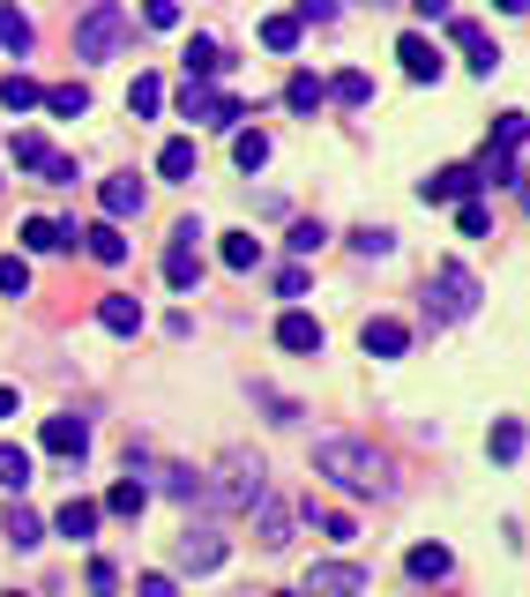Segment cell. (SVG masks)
<instances>
[{"mask_svg": "<svg viewBox=\"0 0 530 597\" xmlns=\"http://www.w3.org/2000/svg\"><path fill=\"white\" fill-rule=\"evenodd\" d=\"M314 471L328 478V486H344V493H381L389 486V456L381 448H366V441H322L314 448Z\"/></svg>", "mask_w": 530, "mask_h": 597, "instance_id": "obj_1", "label": "cell"}, {"mask_svg": "<svg viewBox=\"0 0 530 597\" xmlns=\"http://www.w3.org/2000/svg\"><path fill=\"white\" fill-rule=\"evenodd\" d=\"M135 38V23H127V8H112V0H90L76 23V60H112V52Z\"/></svg>", "mask_w": 530, "mask_h": 597, "instance_id": "obj_2", "label": "cell"}, {"mask_svg": "<svg viewBox=\"0 0 530 597\" xmlns=\"http://www.w3.org/2000/svg\"><path fill=\"white\" fill-rule=\"evenodd\" d=\"M479 276L463 270V262H433V276H426V306L441 314V322H471L479 314Z\"/></svg>", "mask_w": 530, "mask_h": 597, "instance_id": "obj_3", "label": "cell"}, {"mask_svg": "<svg viewBox=\"0 0 530 597\" xmlns=\"http://www.w3.org/2000/svg\"><path fill=\"white\" fill-rule=\"evenodd\" d=\"M262 493H269V471H262V456L232 448L225 463H217V500H225V508H262Z\"/></svg>", "mask_w": 530, "mask_h": 597, "instance_id": "obj_4", "label": "cell"}, {"mask_svg": "<svg viewBox=\"0 0 530 597\" xmlns=\"http://www.w3.org/2000/svg\"><path fill=\"white\" fill-rule=\"evenodd\" d=\"M179 112H187L195 127H239V120H247V98L209 90V82H195V75H187V82H179Z\"/></svg>", "mask_w": 530, "mask_h": 597, "instance_id": "obj_5", "label": "cell"}, {"mask_svg": "<svg viewBox=\"0 0 530 597\" xmlns=\"http://www.w3.org/2000/svg\"><path fill=\"white\" fill-rule=\"evenodd\" d=\"M203 239L209 232L195 217L173 232V247H165V284H173V292H195V284H203Z\"/></svg>", "mask_w": 530, "mask_h": 597, "instance_id": "obj_6", "label": "cell"}, {"mask_svg": "<svg viewBox=\"0 0 530 597\" xmlns=\"http://www.w3.org/2000/svg\"><path fill=\"white\" fill-rule=\"evenodd\" d=\"M173 560L187 575H209V568H225V538H217L209 522H187V530H179V546H173Z\"/></svg>", "mask_w": 530, "mask_h": 597, "instance_id": "obj_7", "label": "cell"}, {"mask_svg": "<svg viewBox=\"0 0 530 597\" xmlns=\"http://www.w3.org/2000/svg\"><path fill=\"white\" fill-rule=\"evenodd\" d=\"M366 590V568L359 560H322V568L306 575V597H359Z\"/></svg>", "mask_w": 530, "mask_h": 597, "instance_id": "obj_8", "label": "cell"}, {"mask_svg": "<svg viewBox=\"0 0 530 597\" xmlns=\"http://www.w3.org/2000/svg\"><path fill=\"white\" fill-rule=\"evenodd\" d=\"M449 38H455V52H463V60H471L479 75H493V68H501V46L485 38V23H471V16H455V23H449Z\"/></svg>", "mask_w": 530, "mask_h": 597, "instance_id": "obj_9", "label": "cell"}, {"mask_svg": "<svg viewBox=\"0 0 530 597\" xmlns=\"http://www.w3.org/2000/svg\"><path fill=\"white\" fill-rule=\"evenodd\" d=\"M46 456H68V463H82V448H90V419H76V411H60V419H46Z\"/></svg>", "mask_w": 530, "mask_h": 597, "instance_id": "obj_10", "label": "cell"}, {"mask_svg": "<svg viewBox=\"0 0 530 597\" xmlns=\"http://www.w3.org/2000/svg\"><path fill=\"white\" fill-rule=\"evenodd\" d=\"M396 60H404L411 82H433V75H441V46H433L426 30H404V38H396Z\"/></svg>", "mask_w": 530, "mask_h": 597, "instance_id": "obj_11", "label": "cell"}, {"mask_svg": "<svg viewBox=\"0 0 530 597\" xmlns=\"http://www.w3.org/2000/svg\"><path fill=\"white\" fill-rule=\"evenodd\" d=\"M471 187H479V173H471V165H441V173L419 179V202H426V209H433V202H463Z\"/></svg>", "mask_w": 530, "mask_h": 597, "instance_id": "obj_12", "label": "cell"}, {"mask_svg": "<svg viewBox=\"0 0 530 597\" xmlns=\"http://www.w3.org/2000/svg\"><path fill=\"white\" fill-rule=\"evenodd\" d=\"M76 239H82V247H90V262H105V270H120V262H127V239H120V224H112V217L82 224Z\"/></svg>", "mask_w": 530, "mask_h": 597, "instance_id": "obj_13", "label": "cell"}, {"mask_svg": "<svg viewBox=\"0 0 530 597\" xmlns=\"http://www.w3.org/2000/svg\"><path fill=\"white\" fill-rule=\"evenodd\" d=\"M98 209H105L112 224L143 217V179H135V173H127V179H105V187H98Z\"/></svg>", "mask_w": 530, "mask_h": 597, "instance_id": "obj_14", "label": "cell"}, {"mask_svg": "<svg viewBox=\"0 0 530 597\" xmlns=\"http://www.w3.org/2000/svg\"><path fill=\"white\" fill-rule=\"evenodd\" d=\"M359 344H366V359H404L411 329H404V322H389V314H374V322L359 329Z\"/></svg>", "mask_w": 530, "mask_h": 597, "instance_id": "obj_15", "label": "cell"}, {"mask_svg": "<svg viewBox=\"0 0 530 597\" xmlns=\"http://www.w3.org/2000/svg\"><path fill=\"white\" fill-rule=\"evenodd\" d=\"M277 344H284V351H300V359H322V322L292 306V314L277 322Z\"/></svg>", "mask_w": 530, "mask_h": 597, "instance_id": "obj_16", "label": "cell"}, {"mask_svg": "<svg viewBox=\"0 0 530 597\" xmlns=\"http://www.w3.org/2000/svg\"><path fill=\"white\" fill-rule=\"evenodd\" d=\"M179 60H187V75H195V82H217V75L232 68L217 38H187V52H179Z\"/></svg>", "mask_w": 530, "mask_h": 597, "instance_id": "obj_17", "label": "cell"}, {"mask_svg": "<svg viewBox=\"0 0 530 597\" xmlns=\"http://www.w3.org/2000/svg\"><path fill=\"white\" fill-rule=\"evenodd\" d=\"M411 583H449V568H455V552L449 546H411Z\"/></svg>", "mask_w": 530, "mask_h": 597, "instance_id": "obj_18", "label": "cell"}, {"mask_svg": "<svg viewBox=\"0 0 530 597\" xmlns=\"http://www.w3.org/2000/svg\"><path fill=\"white\" fill-rule=\"evenodd\" d=\"M157 173H165V179H195V173H203V157H195V143H187V135H173V143L157 149Z\"/></svg>", "mask_w": 530, "mask_h": 597, "instance_id": "obj_19", "label": "cell"}, {"mask_svg": "<svg viewBox=\"0 0 530 597\" xmlns=\"http://www.w3.org/2000/svg\"><path fill=\"white\" fill-rule=\"evenodd\" d=\"M23 247H30V254H52V247H76V224H52V217H30V224H23Z\"/></svg>", "mask_w": 530, "mask_h": 597, "instance_id": "obj_20", "label": "cell"}, {"mask_svg": "<svg viewBox=\"0 0 530 597\" xmlns=\"http://www.w3.org/2000/svg\"><path fill=\"white\" fill-rule=\"evenodd\" d=\"M98 322L112 329V336H135V329H143V298H127V292H112L98 306Z\"/></svg>", "mask_w": 530, "mask_h": 597, "instance_id": "obj_21", "label": "cell"}, {"mask_svg": "<svg viewBox=\"0 0 530 597\" xmlns=\"http://www.w3.org/2000/svg\"><path fill=\"white\" fill-rule=\"evenodd\" d=\"M284 105H292V112H322V105H328V82H322V75H292V82H284Z\"/></svg>", "mask_w": 530, "mask_h": 597, "instance_id": "obj_22", "label": "cell"}, {"mask_svg": "<svg viewBox=\"0 0 530 597\" xmlns=\"http://www.w3.org/2000/svg\"><path fill=\"white\" fill-rule=\"evenodd\" d=\"M232 157H239V173H262L269 165V135L262 127H232Z\"/></svg>", "mask_w": 530, "mask_h": 597, "instance_id": "obj_23", "label": "cell"}, {"mask_svg": "<svg viewBox=\"0 0 530 597\" xmlns=\"http://www.w3.org/2000/svg\"><path fill=\"white\" fill-rule=\"evenodd\" d=\"M98 500H68V508H60V516H52V530H60V538H90V530H98Z\"/></svg>", "mask_w": 530, "mask_h": 597, "instance_id": "obj_24", "label": "cell"}, {"mask_svg": "<svg viewBox=\"0 0 530 597\" xmlns=\"http://www.w3.org/2000/svg\"><path fill=\"white\" fill-rule=\"evenodd\" d=\"M30 38H38V30H30V16L0 0V52H16V60H23V52H30Z\"/></svg>", "mask_w": 530, "mask_h": 597, "instance_id": "obj_25", "label": "cell"}, {"mask_svg": "<svg viewBox=\"0 0 530 597\" xmlns=\"http://www.w3.org/2000/svg\"><path fill=\"white\" fill-rule=\"evenodd\" d=\"M46 112H52V120H82V112H90V90H82V82H52Z\"/></svg>", "mask_w": 530, "mask_h": 597, "instance_id": "obj_26", "label": "cell"}, {"mask_svg": "<svg viewBox=\"0 0 530 597\" xmlns=\"http://www.w3.org/2000/svg\"><path fill=\"white\" fill-rule=\"evenodd\" d=\"M485 456H493V463H516V456H523V419H493V433H485Z\"/></svg>", "mask_w": 530, "mask_h": 597, "instance_id": "obj_27", "label": "cell"}, {"mask_svg": "<svg viewBox=\"0 0 530 597\" xmlns=\"http://www.w3.org/2000/svg\"><path fill=\"white\" fill-rule=\"evenodd\" d=\"M16 165H23V173H46V179H52V165H60V149H52L46 135H16Z\"/></svg>", "mask_w": 530, "mask_h": 597, "instance_id": "obj_28", "label": "cell"}, {"mask_svg": "<svg viewBox=\"0 0 530 597\" xmlns=\"http://www.w3.org/2000/svg\"><path fill=\"white\" fill-rule=\"evenodd\" d=\"M217 254H225V270L247 276L254 262H262V239H254V232H225V239H217Z\"/></svg>", "mask_w": 530, "mask_h": 597, "instance_id": "obj_29", "label": "cell"}, {"mask_svg": "<svg viewBox=\"0 0 530 597\" xmlns=\"http://www.w3.org/2000/svg\"><path fill=\"white\" fill-rule=\"evenodd\" d=\"M0 105H8V112H38V105H46V90H38L30 75H0Z\"/></svg>", "mask_w": 530, "mask_h": 597, "instance_id": "obj_30", "label": "cell"}, {"mask_svg": "<svg viewBox=\"0 0 530 597\" xmlns=\"http://www.w3.org/2000/svg\"><path fill=\"white\" fill-rule=\"evenodd\" d=\"M157 105H165V82H157V75H135V82H127V112H135V120H150Z\"/></svg>", "mask_w": 530, "mask_h": 597, "instance_id": "obj_31", "label": "cell"}, {"mask_svg": "<svg viewBox=\"0 0 530 597\" xmlns=\"http://www.w3.org/2000/svg\"><path fill=\"white\" fill-rule=\"evenodd\" d=\"M300 16H262V46H269V52H292V46H300Z\"/></svg>", "mask_w": 530, "mask_h": 597, "instance_id": "obj_32", "label": "cell"}, {"mask_svg": "<svg viewBox=\"0 0 530 597\" xmlns=\"http://www.w3.org/2000/svg\"><path fill=\"white\" fill-rule=\"evenodd\" d=\"M8 546H46V522L30 516L23 500H16V508H8Z\"/></svg>", "mask_w": 530, "mask_h": 597, "instance_id": "obj_33", "label": "cell"}, {"mask_svg": "<svg viewBox=\"0 0 530 597\" xmlns=\"http://www.w3.org/2000/svg\"><path fill=\"white\" fill-rule=\"evenodd\" d=\"M0 486H8V493H23L30 486V448H16V441L0 448Z\"/></svg>", "mask_w": 530, "mask_h": 597, "instance_id": "obj_34", "label": "cell"}, {"mask_svg": "<svg viewBox=\"0 0 530 597\" xmlns=\"http://www.w3.org/2000/svg\"><path fill=\"white\" fill-rule=\"evenodd\" d=\"M328 98H336V105H366V98H374V75L344 68V75H336V82H328Z\"/></svg>", "mask_w": 530, "mask_h": 597, "instance_id": "obj_35", "label": "cell"}, {"mask_svg": "<svg viewBox=\"0 0 530 597\" xmlns=\"http://www.w3.org/2000/svg\"><path fill=\"white\" fill-rule=\"evenodd\" d=\"M143 500H150V486H143V478H120V486L105 493V508H112V516H143Z\"/></svg>", "mask_w": 530, "mask_h": 597, "instance_id": "obj_36", "label": "cell"}, {"mask_svg": "<svg viewBox=\"0 0 530 597\" xmlns=\"http://www.w3.org/2000/svg\"><path fill=\"white\" fill-rule=\"evenodd\" d=\"M262 546H269V552L292 546V516H284V508H277L269 493H262Z\"/></svg>", "mask_w": 530, "mask_h": 597, "instance_id": "obj_37", "label": "cell"}, {"mask_svg": "<svg viewBox=\"0 0 530 597\" xmlns=\"http://www.w3.org/2000/svg\"><path fill=\"white\" fill-rule=\"evenodd\" d=\"M352 247L366 254V262H381V254L396 247V232H389V224H359V232H352Z\"/></svg>", "mask_w": 530, "mask_h": 597, "instance_id": "obj_38", "label": "cell"}, {"mask_svg": "<svg viewBox=\"0 0 530 597\" xmlns=\"http://www.w3.org/2000/svg\"><path fill=\"white\" fill-rule=\"evenodd\" d=\"M30 292V262L23 254H0V298H23Z\"/></svg>", "mask_w": 530, "mask_h": 597, "instance_id": "obj_39", "label": "cell"}, {"mask_svg": "<svg viewBox=\"0 0 530 597\" xmlns=\"http://www.w3.org/2000/svg\"><path fill=\"white\" fill-rule=\"evenodd\" d=\"M455 224H463V239H485V224H493V209H485L479 195H463V209H455Z\"/></svg>", "mask_w": 530, "mask_h": 597, "instance_id": "obj_40", "label": "cell"}, {"mask_svg": "<svg viewBox=\"0 0 530 597\" xmlns=\"http://www.w3.org/2000/svg\"><path fill=\"white\" fill-rule=\"evenodd\" d=\"M284 247H292V254L306 262V254H322V247H328V232H322L314 217H306V224H292V239H284Z\"/></svg>", "mask_w": 530, "mask_h": 597, "instance_id": "obj_41", "label": "cell"}, {"mask_svg": "<svg viewBox=\"0 0 530 597\" xmlns=\"http://www.w3.org/2000/svg\"><path fill=\"white\" fill-rule=\"evenodd\" d=\"M165 493H173V500H203V493H209V478H195V471H165Z\"/></svg>", "mask_w": 530, "mask_h": 597, "instance_id": "obj_42", "label": "cell"}, {"mask_svg": "<svg viewBox=\"0 0 530 597\" xmlns=\"http://www.w3.org/2000/svg\"><path fill=\"white\" fill-rule=\"evenodd\" d=\"M523 135H530V120H523V112H501V120H493V149H516Z\"/></svg>", "mask_w": 530, "mask_h": 597, "instance_id": "obj_43", "label": "cell"}, {"mask_svg": "<svg viewBox=\"0 0 530 597\" xmlns=\"http://www.w3.org/2000/svg\"><path fill=\"white\" fill-rule=\"evenodd\" d=\"M306 516L322 522L328 538H359V530H352V516H344V508H314V500H306Z\"/></svg>", "mask_w": 530, "mask_h": 597, "instance_id": "obj_44", "label": "cell"}, {"mask_svg": "<svg viewBox=\"0 0 530 597\" xmlns=\"http://www.w3.org/2000/svg\"><path fill=\"white\" fill-rule=\"evenodd\" d=\"M254 403H262V411H277V425H292V419H300V403H292V397H277V389H262V381H254Z\"/></svg>", "mask_w": 530, "mask_h": 597, "instance_id": "obj_45", "label": "cell"}, {"mask_svg": "<svg viewBox=\"0 0 530 597\" xmlns=\"http://www.w3.org/2000/svg\"><path fill=\"white\" fill-rule=\"evenodd\" d=\"M143 23L150 30H179V0H143Z\"/></svg>", "mask_w": 530, "mask_h": 597, "instance_id": "obj_46", "label": "cell"}, {"mask_svg": "<svg viewBox=\"0 0 530 597\" xmlns=\"http://www.w3.org/2000/svg\"><path fill=\"white\" fill-rule=\"evenodd\" d=\"M120 590V575H112V560H90V597H112Z\"/></svg>", "mask_w": 530, "mask_h": 597, "instance_id": "obj_47", "label": "cell"}, {"mask_svg": "<svg viewBox=\"0 0 530 597\" xmlns=\"http://www.w3.org/2000/svg\"><path fill=\"white\" fill-rule=\"evenodd\" d=\"M300 23H336V0H300Z\"/></svg>", "mask_w": 530, "mask_h": 597, "instance_id": "obj_48", "label": "cell"}, {"mask_svg": "<svg viewBox=\"0 0 530 597\" xmlns=\"http://www.w3.org/2000/svg\"><path fill=\"white\" fill-rule=\"evenodd\" d=\"M135 597H179V590H173V575H143V583H135Z\"/></svg>", "mask_w": 530, "mask_h": 597, "instance_id": "obj_49", "label": "cell"}, {"mask_svg": "<svg viewBox=\"0 0 530 597\" xmlns=\"http://www.w3.org/2000/svg\"><path fill=\"white\" fill-rule=\"evenodd\" d=\"M411 8H419L426 23H441V16H449V0H411Z\"/></svg>", "mask_w": 530, "mask_h": 597, "instance_id": "obj_50", "label": "cell"}, {"mask_svg": "<svg viewBox=\"0 0 530 597\" xmlns=\"http://www.w3.org/2000/svg\"><path fill=\"white\" fill-rule=\"evenodd\" d=\"M16 403H23L16 389H0V419H16Z\"/></svg>", "mask_w": 530, "mask_h": 597, "instance_id": "obj_51", "label": "cell"}, {"mask_svg": "<svg viewBox=\"0 0 530 597\" xmlns=\"http://www.w3.org/2000/svg\"><path fill=\"white\" fill-rule=\"evenodd\" d=\"M493 8H501V16H523V8H530V0H493Z\"/></svg>", "mask_w": 530, "mask_h": 597, "instance_id": "obj_52", "label": "cell"}, {"mask_svg": "<svg viewBox=\"0 0 530 597\" xmlns=\"http://www.w3.org/2000/svg\"><path fill=\"white\" fill-rule=\"evenodd\" d=\"M269 597H306V590H269Z\"/></svg>", "mask_w": 530, "mask_h": 597, "instance_id": "obj_53", "label": "cell"}, {"mask_svg": "<svg viewBox=\"0 0 530 597\" xmlns=\"http://www.w3.org/2000/svg\"><path fill=\"white\" fill-rule=\"evenodd\" d=\"M8 597H23V590H8Z\"/></svg>", "mask_w": 530, "mask_h": 597, "instance_id": "obj_54", "label": "cell"}]
</instances>
